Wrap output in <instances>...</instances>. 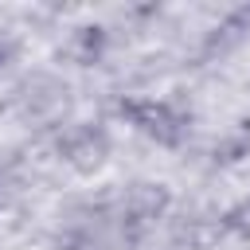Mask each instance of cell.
<instances>
[{
	"label": "cell",
	"instance_id": "cell-1",
	"mask_svg": "<svg viewBox=\"0 0 250 250\" xmlns=\"http://www.w3.org/2000/svg\"><path fill=\"white\" fill-rule=\"evenodd\" d=\"M121 117L141 129L145 137H152L156 145H180L184 133H188V117L168 105V102H156V98H129L121 102Z\"/></svg>",
	"mask_w": 250,
	"mask_h": 250
},
{
	"label": "cell",
	"instance_id": "cell-2",
	"mask_svg": "<svg viewBox=\"0 0 250 250\" xmlns=\"http://www.w3.org/2000/svg\"><path fill=\"white\" fill-rule=\"evenodd\" d=\"M105 133H98V129H74L66 141H62V152H66V160L74 164V168H98L102 160H105Z\"/></svg>",
	"mask_w": 250,
	"mask_h": 250
},
{
	"label": "cell",
	"instance_id": "cell-3",
	"mask_svg": "<svg viewBox=\"0 0 250 250\" xmlns=\"http://www.w3.org/2000/svg\"><path fill=\"white\" fill-rule=\"evenodd\" d=\"M227 227L250 238V199H242V203H238V207H234V211L227 215Z\"/></svg>",
	"mask_w": 250,
	"mask_h": 250
},
{
	"label": "cell",
	"instance_id": "cell-4",
	"mask_svg": "<svg viewBox=\"0 0 250 250\" xmlns=\"http://www.w3.org/2000/svg\"><path fill=\"white\" fill-rule=\"evenodd\" d=\"M0 62H4V51H0Z\"/></svg>",
	"mask_w": 250,
	"mask_h": 250
}]
</instances>
